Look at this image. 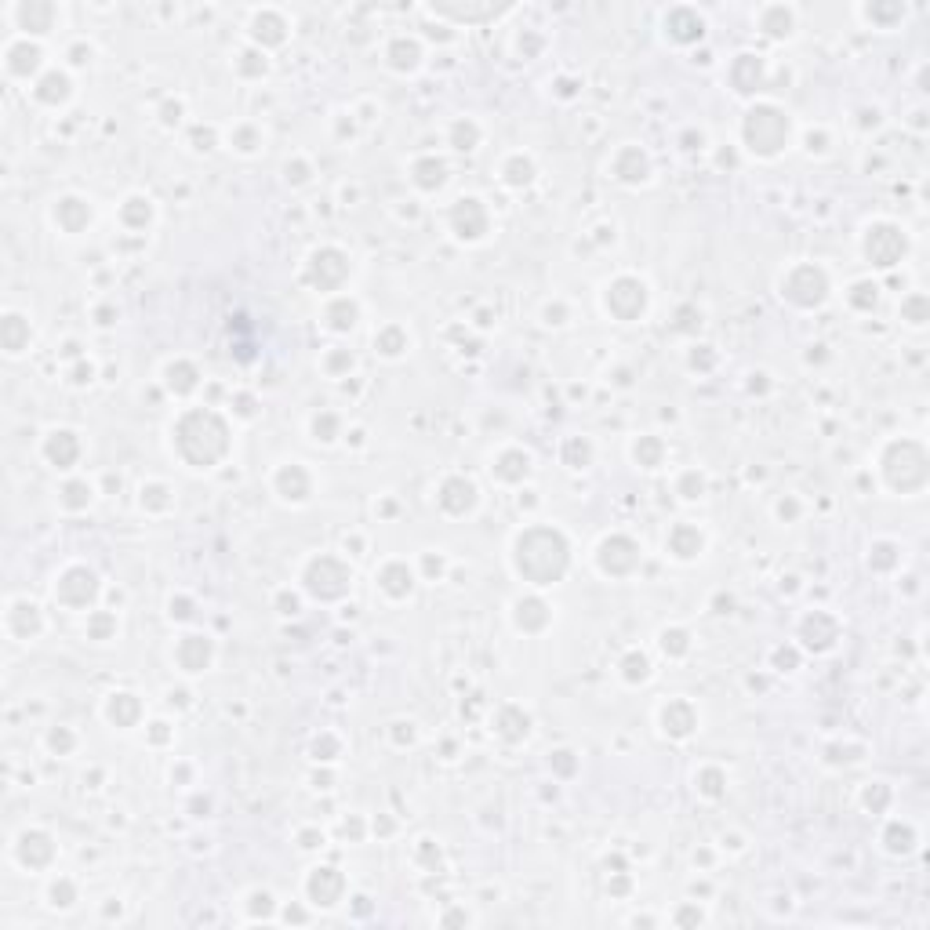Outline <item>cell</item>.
Masks as SVG:
<instances>
[{"label": "cell", "instance_id": "1", "mask_svg": "<svg viewBox=\"0 0 930 930\" xmlns=\"http://www.w3.org/2000/svg\"><path fill=\"white\" fill-rule=\"evenodd\" d=\"M37 62H40V51H37V48H30L26 40H22V44H15V48L8 51V70H11V73L37 70Z\"/></svg>", "mask_w": 930, "mask_h": 930}, {"label": "cell", "instance_id": "2", "mask_svg": "<svg viewBox=\"0 0 930 930\" xmlns=\"http://www.w3.org/2000/svg\"><path fill=\"white\" fill-rule=\"evenodd\" d=\"M55 88H58V95H62V98H66V95H70V80H66V77H58V73L44 77V84H40V88H37V98L51 102V98H55Z\"/></svg>", "mask_w": 930, "mask_h": 930}, {"label": "cell", "instance_id": "3", "mask_svg": "<svg viewBox=\"0 0 930 930\" xmlns=\"http://www.w3.org/2000/svg\"><path fill=\"white\" fill-rule=\"evenodd\" d=\"M393 51H400V55H404V40H400V44H396ZM414 55H418V48H414V44H407V58H400V66H414Z\"/></svg>", "mask_w": 930, "mask_h": 930}]
</instances>
